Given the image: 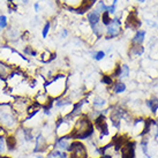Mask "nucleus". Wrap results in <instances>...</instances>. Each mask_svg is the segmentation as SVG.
I'll return each mask as SVG.
<instances>
[{
  "label": "nucleus",
  "mask_w": 158,
  "mask_h": 158,
  "mask_svg": "<svg viewBox=\"0 0 158 158\" xmlns=\"http://www.w3.org/2000/svg\"><path fill=\"white\" fill-rule=\"evenodd\" d=\"M95 135V127L92 121L87 117V114H82L77 117L73 125V130L70 136L73 140H90Z\"/></svg>",
  "instance_id": "nucleus-1"
},
{
  "label": "nucleus",
  "mask_w": 158,
  "mask_h": 158,
  "mask_svg": "<svg viewBox=\"0 0 158 158\" xmlns=\"http://www.w3.org/2000/svg\"><path fill=\"white\" fill-rule=\"evenodd\" d=\"M0 126L8 133H15L21 126V121L13 110L11 103L0 104Z\"/></svg>",
  "instance_id": "nucleus-2"
},
{
  "label": "nucleus",
  "mask_w": 158,
  "mask_h": 158,
  "mask_svg": "<svg viewBox=\"0 0 158 158\" xmlns=\"http://www.w3.org/2000/svg\"><path fill=\"white\" fill-rule=\"evenodd\" d=\"M44 88L46 94L52 99L62 97L67 90V76L65 74H57L51 80L45 82Z\"/></svg>",
  "instance_id": "nucleus-3"
},
{
  "label": "nucleus",
  "mask_w": 158,
  "mask_h": 158,
  "mask_svg": "<svg viewBox=\"0 0 158 158\" xmlns=\"http://www.w3.org/2000/svg\"><path fill=\"white\" fill-rule=\"evenodd\" d=\"M53 146L51 143H49V139L42 132H38L36 134L35 142H34V148H32V153H45L49 152Z\"/></svg>",
  "instance_id": "nucleus-4"
},
{
  "label": "nucleus",
  "mask_w": 158,
  "mask_h": 158,
  "mask_svg": "<svg viewBox=\"0 0 158 158\" xmlns=\"http://www.w3.org/2000/svg\"><path fill=\"white\" fill-rule=\"evenodd\" d=\"M68 153H69L68 158H89L88 146L82 141L79 140L72 141Z\"/></svg>",
  "instance_id": "nucleus-5"
},
{
  "label": "nucleus",
  "mask_w": 158,
  "mask_h": 158,
  "mask_svg": "<svg viewBox=\"0 0 158 158\" xmlns=\"http://www.w3.org/2000/svg\"><path fill=\"white\" fill-rule=\"evenodd\" d=\"M121 32V21L120 18L116 16V18H112V22L110 25L106 27V39H112V38H116L120 35Z\"/></svg>",
  "instance_id": "nucleus-6"
},
{
  "label": "nucleus",
  "mask_w": 158,
  "mask_h": 158,
  "mask_svg": "<svg viewBox=\"0 0 158 158\" xmlns=\"http://www.w3.org/2000/svg\"><path fill=\"white\" fill-rule=\"evenodd\" d=\"M72 136L67 135V136H62V137H55L53 141V149H58L60 151H67L69 150L70 143H72Z\"/></svg>",
  "instance_id": "nucleus-7"
},
{
  "label": "nucleus",
  "mask_w": 158,
  "mask_h": 158,
  "mask_svg": "<svg viewBox=\"0 0 158 158\" xmlns=\"http://www.w3.org/2000/svg\"><path fill=\"white\" fill-rule=\"evenodd\" d=\"M135 146L136 143L132 142V141H127L120 149V155L121 158H136V153H135Z\"/></svg>",
  "instance_id": "nucleus-8"
},
{
  "label": "nucleus",
  "mask_w": 158,
  "mask_h": 158,
  "mask_svg": "<svg viewBox=\"0 0 158 158\" xmlns=\"http://www.w3.org/2000/svg\"><path fill=\"white\" fill-rule=\"evenodd\" d=\"M95 4H96V0H83L82 4H81V6L80 7H77V8L67 7V9H68L69 12H74V13H76V14L82 15V14L87 13L88 11H90Z\"/></svg>",
  "instance_id": "nucleus-9"
},
{
  "label": "nucleus",
  "mask_w": 158,
  "mask_h": 158,
  "mask_svg": "<svg viewBox=\"0 0 158 158\" xmlns=\"http://www.w3.org/2000/svg\"><path fill=\"white\" fill-rule=\"evenodd\" d=\"M142 22L140 21V18L137 16V13L136 12H130L127 16V20H126V29H135L139 30V28L141 27Z\"/></svg>",
  "instance_id": "nucleus-10"
},
{
  "label": "nucleus",
  "mask_w": 158,
  "mask_h": 158,
  "mask_svg": "<svg viewBox=\"0 0 158 158\" xmlns=\"http://www.w3.org/2000/svg\"><path fill=\"white\" fill-rule=\"evenodd\" d=\"M6 144H7V150H8V152H13L18 149V139H16V136H15L14 133L7 134Z\"/></svg>",
  "instance_id": "nucleus-11"
},
{
  "label": "nucleus",
  "mask_w": 158,
  "mask_h": 158,
  "mask_svg": "<svg viewBox=\"0 0 158 158\" xmlns=\"http://www.w3.org/2000/svg\"><path fill=\"white\" fill-rule=\"evenodd\" d=\"M13 69H14L13 67H11L8 64H6V62H4V61L0 60V79H1V80L6 81V79L8 77V75L12 73Z\"/></svg>",
  "instance_id": "nucleus-12"
},
{
  "label": "nucleus",
  "mask_w": 158,
  "mask_h": 158,
  "mask_svg": "<svg viewBox=\"0 0 158 158\" xmlns=\"http://www.w3.org/2000/svg\"><path fill=\"white\" fill-rule=\"evenodd\" d=\"M55 57H57V53L50 52L49 50H45L41 54H38V59L41 60L42 62H44V64H49V62L53 61L55 59Z\"/></svg>",
  "instance_id": "nucleus-13"
},
{
  "label": "nucleus",
  "mask_w": 158,
  "mask_h": 158,
  "mask_svg": "<svg viewBox=\"0 0 158 158\" xmlns=\"http://www.w3.org/2000/svg\"><path fill=\"white\" fill-rule=\"evenodd\" d=\"M91 105L94 109L96 110H104V107L107 105V102H106L105 98H103V97H100V96H96L94 99H92V103H91Z\"/></svg>",
  "instance_id": "nucleus-14"
},
{
  "label": "nucleus",
  "mask_w": 158,
  "mask_h": 158,
  "mask_svg": "<svg viewBox=\"0 0 158 158\" xmlns=\"http://www.w3.org/2000/svg\"><path fill=\"white\" fill-rule=\"evenodd\" d=\"M87 20L89 21L90 25H95V24H98L100 21V13L97 11V9H94L91 12L88 13V16H87Z\"/></svg>",
  "instance_id": "nucleus-15"
},
{
  "label": "nucleus",
  "mask_w": 158,
  "mask_h": 158,
  "mask_svg": "<svg viewBox=\"0 0 158 158\" xmlns=\"http://www.w3.org/2000/svg\"><path fill=\"white\" fill-rule=\"evenodd\" d=\"M146 30H137L136 34L134 35V37L132 38V44L134 45H142V43L144 42V38H146Z\"/></svg>",
  "instance_id": "nucleus-16"
},
{
  "label": "nucleus",
  "mask_w": 158,
  "mask_h": 158,
  "mask_svg": "<svg viewBox=\"0 0 158 158\" xmlns=\"http://www.w3.org/2000/svg\"><path fill=\"white\" fill-rule=\"evenodd\" d=\"M143 52H144V47L142 45H134V44L130 46L128 51L129 54L133 55V57H140V55L143 54Z\"/></svg>",
  "instance_id": "nucleus-17"
},
{
  "label": "nucleus",
  "mask_w": 158,
  "mask_h": 158,
  "mask_svg": "<svg viewBox=\"0 0 158 158\" xmlns=\"http://www.w3.org/2000/svg\"><path fill=\"white\" fill-rule=\"evenodd\" d=\"M126 89H127L126 88V84L123 82H121V81H118V82L113 83V86H112V91L116 95L123 94V92L126 91Z\"/></svg>",
  "instance_id": "nucleus-18"
},
{
  "label": "nucleus",
  "mask_w": 158,
  "mask_h": 158,
  "mask_svg": "<svg viewBox=\"0 0 158 158\" xmlns=\"http://www.w3.org/2000/svg\"><path fill=\"white\" fill-rule=\"evenodd\" d=\"M146 106L151 110V112L153 114H156V113H157V110H158V98L157 97L152 96L150 99L146 100Z\"/></svg>",
  "instance_id": "nucleus-19"
},
{
  "label": "nucleus",
  "mask_w": 158,
  "mask_h": 158,
  "mask_svg": "<svg viewBox=\"0 0 158 158\" xmlns=\"http://www.w3.org/2000/svg\"><path fill=\"white\" fill-rule=\"evenodd\" d=\"M6 136L7 135H0V156H5L8 153L6 144Z\"/></svg>",
  "instance_id": "nucleus-20"
},
{
  "label": "nucleus",
  "mask_w": 158,
  "mask_h": 158,
  "mask_svg": "<svg viewBox=\"0 0 158 158\" xmlns=\"http://www.w3.org/2000/svg\"><path fill=\"white\" fill-rule=\"evenodd\" d=\"M148 143H149V141H148V137H142V140H141V143L140 146L141 148H142V151H143V153L146 155L148 158H151V156H150V153L148 152Z\"/></svg>",
  "instance_id": "nucleus-21"
},
{
  "label": "nucleus",
  "mask_w": 158,
  "mask_h": 158,
  "mask_svg": "<svg viewBox=\"0 0 158 158\" xmlns=\"http://www.w3.org/2000/svg\"><path fill=\"white\" fill-rule=\"evenodd\" d=\"M23 55H25V57H37L38 52L36 50H34V47L25 46L23 49Z\"/></svg>",
  "instance_id": "nucleus-22"
},
{
  "label": "nucleus",
  "mask_w": 158,
  "mask_h": 158,
  "mask_svg": "<svg viewBox=\"0 0 158 158\" xmlns=\"http://www.w3.org/2000/svg\"><path fill=\"white\" fill-rule=\"evenodd\" d=\"M100 20H102V23L104 24L105 27L110 25V24H111V22H112L111 15H110V14H109L107 12L102 13V15H100Z\"/></svg>",
  "instance_id": "nucleus-23"
},
{
  "label": "nucleus",
  "mask_w": 158,
  "mask_h": 158,
  "mask_svg": "<svg viewBox=\"0 0 158 158\" xmlns=\"http://www.w3.org/2000/svg\"><path fill=\"white\" fill-rule=\"evenodd\" d=\"M105 51H94V52H91V55H92V59L96 60V61H102L103 59L105 58Z\"/></svg>",
  "instance_id": "nucleus-24"
},
{
  "label": "nucleus",
  "mask_w": 158,
  "mask_h": 158,
  "mask_svg": "<svg viewBox=\"0 0 158 158\" xmlns=\"http://www.w3.org/2000/svg\"><path fill=\"white\" fill-rule=\"evenodd\" d=\"M100 82L105 86H113V77L111 75H107V74H103L102 79H100Z\"/></svg>",
  "instance_id": "nucleus-25"
},
{
  "label": "nucleus",
  "mask_w": 158,
  "mask_h": 158,
  "mask_svg": "<svg viewBox=\"0 0 158 158\" xmlns=\"http://www.w3.org/2000/svg\"><path fill=\"white\" fill-rule=\"evenodd\" d=\"M8 39L9 41H16L18 37H20V32L16 29H8Z\"/></svg>",
  "instance_id": "nucleus-26"
},
{
  "label": "nucleus",
  "mask_w": 158,
  "mask_h": 158,
  "mask_svg": "<svg viewBox=\"0 0 158 158\" xmlns=\"http://www.w3.org/2000/svg\"><path fill=\"white\" fill-rule=\"evenodd\" d=\"M91 29H92V32H94V35L97 37V38H100L102 36H103V30L100 28L99 23L98 24H95V25H91Z\"/></svg>",
  "instance_id": "nucleus-27"
},
{
  "label": "nucleus",
  "mask_w": 158,
  "mask_h": 158,
  "mask_svg": "<svg viewBox=\"0 0 158 158\" xmlns=\"http://www.w3.org/2000/svg\"><path fill=\"white\" fill-rule=\"evenodd\" d=\"M50 29H51V22H50V21H46L45 24H44V27H43V30H42V37H43V38H46Z\"/></svg>",
  "instance_id": "nucleus-28"
},
{
  "label": "nucleus",
  "mask_w": 158,
  "mask_h": 158,
  "mask_svg": "<svg viewBox=\"0 0 158 158\" xmlns=\"http://www.w3.org/2000/svg\"><path fill=\"white\" fill-rule=\"evenodd\" d=\"M129 76V66L126 64L121 65V75H120V80L123 77H128Z\"/></svg>",
  "instance_id": "nucleus-29"
},
{
  "label": "nucleus",
  "mask_w": 158,
  "mask_h": 158,
  "mask_svg": "<svg viewBox=\"0 0 158 158\" xmlns=\"http://www.w3.org/2000/svg\"><path fill=\"white\" fill-rule=\"evenodd\" d=\"M120 75H121V65L118 64L117 66H116V68H114V70L112 72V77H120Z\"/></svg>",
  "instance_id": "nucleus-30"
},
{
  "label": "nucleus",
  "mask_w": 158,
  "mask_h": 158,
  "mask_svg": "<svg viewBox=\"0 0 158 158\" xmlns=\"http://www.w3.org/2000/svg\"><path fill=\"white\" fill-rule=\"evenodd\" d=\"M118 0H113V4L111 6H107V13L111 15V14H114L116 13V7H117Z\"/></svg>",
  "instance_id": "nucleus-31"
},
{
  "label": "nucleus",
  "mask_w": 158,
  "mask_h": 158,
  "mask_svg": "<svg viewBox=\"0 0 158 158\" xmlns=\"http://www.w3.org/2000/svg\"><path fill=\"white\" fill-rule=\"evenodd\" d=\"M7 27V18L5 15H0V29H5Z\"/></svg>",
  "instance_id": "nucleus-32"
},
{
  "label": "nucleus",
  "mask_w": 158,
  "mask_h": 158,
  "mask_svg": "<svg viewBox=\"0 0 158 158\" xmlns=\"http://www.w3.org/2000/svg\"><path fill=\"white\" fill-rule=\"evenodd\" d=\"M67 35H68L67 29H62L61 30V32H60V38H61V39H65V38L67 37Z\"/></svg>",
  "instance_id": "nucleus-33"
},
{
  "label": "nucleus",
  "mask_w": 158,
  "mask_h": 158,
  "mask_svg": "<svg viewBox=\"0 0 158 158\" xmlns=\"http://www.w3.org/2000/svg\"><path fill=\"white\" fill-rule=\"evenodd\" d=\"M68 157H69V153L67 151H61L60 156H59V158H68Z\"/></svg>",
  "instance_id": "nucleus-34"
},
{
  "label": "nucleus",
  "mask_w": 158,
  "mask_h": 158,
  "mask_svg": "<svg viewBox=\"0 0 158 158\" xmlns=\"http://www.w3.org/2000/svg\"><path fill=\"white\" fill-rule=\"evenodd\" d=\"M98 158H113V157H112V155H102Z\"/></svg>",
  "instance_id": "nucleus-35"
},
{
  "label": "nucleus",
  "mask_w": 158,
  "mask_h": 158,
  "mask_svg": "<svg viewBox=\"0 0 158 158\" xmlns=\"http://www.w3.org/2000/svg\"><path fill=\"white\" fill-rule=\"evenodd\" d=\"M34 7H35L36 12H38V11H39V5H38V4H35V5H34Z\"/></svg>",
  "instance_id": "nucleus-36"
},
{
  "label": "nucleus",
  "mask_w": 158,
  "mask_h": 158,
  "mask_svg": "<svg viewBox=\"0 0 158 158\" xmlns=\"http://www.w3.org/2000/svg\"><path fill=\"white\" fill-rule=\"evenodd\" d=\"M0 158H12V157H9V156H7V155H5V156H0Z\"/></svg>",
  "instance_id": "nucleus-37"
},
{
  "label": "nucleus",
  "mask_w": 158,
  "mask_h": 158,
  "mask_svg": "<svg viewBox=\"0 0 158 158\" xmlns=\"http://www.w3.org/2000/svg\"><path fill=\"white\" fill-rule=\"evenodd\" d=\"M21 1H22V2H23V4H27V2H28V1H29V0H21Z\"/></svg>",
  "instance_id": "nucleus-38"
},
{
  "label": "nucleus",
  "mask_w": 158,
  "mask_h": 158,
  "mask_svg": "<svg viewBox=\"0 0 158 158\" xmlns=\"http://www.w3.org/2000/svg\"><path fill=\"white\" fill-rule=\"evenodd\" d=\"M139 1H140V2H144V1H146V0H139Z\"/></svg>",
  "instance_id": "nucleus-39"
},
{
  "label": "nucleus",
  "mask_w": 158,
  "mask_h": 158,
  "mask_svg": "<svg viewBox=\"0 0 158 158\" xmlns=\"http://www.w3.org/2000/svg\"><path fill=\"white\" fill-rule=\"evenodd\" d=\"M157 18H158V13H157Z\"/></svg>",
  "instance_id": "nucleus-40"
},
{
  "label": "nucleus",
  "mask_w": 158,
  "mask_h": 158,
  "mask_svg": "<svg viewBox=\"0 0 158 158\" xmlns=\"http://www.w3.org/2000/svg\"><path fill=\"white\" fill-rule=\"evenodd\" d=\"M0 104H1V103H0Z\"/></svg>",
  "instance_id": "nucleus-41"
},
{
  "label": "nucleus",
  "mask_w": 158,
  "mask_h": 158,
  "mask_svg": "<svg viewBox=\"0 0 158 158\" xmlns=\"http://www.w3.org/2000/svg\"><path fill=\"white\" fill-rule=\"evenodd\" d=\"M0 30H1V29H0Z\"/></svg>",
  "instance_id": "nucleus-42"
}]
</instances>
